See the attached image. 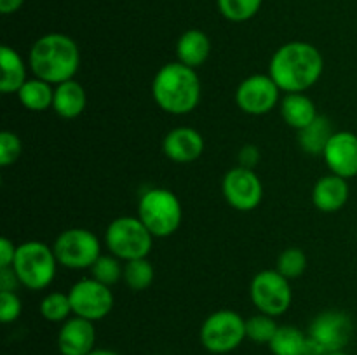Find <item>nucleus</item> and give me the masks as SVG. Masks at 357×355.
<instances>
[{
    "label": "nucleus",
    "instance_id": "1",
    "mask_svg": "<svg viewBox=\"0 0 357 355\" xmlns=\"http://www.w3.org/2000/svg\"><path fill=\"white\" fill-rule=\"evenodd\" d=\"M324 59L319 49L307 42H288L274 52L268 65L272 77L282 93H305L321 79Z\"/></svg>",
    "mask_w": 357,
    "mask_h": 355
},
{
    "label": "nucleus",
    "instance_id": "2",
    "mask_svg": "<svg viewBox=\"0 0 357 355\" xmlns=\"http://www.w3.org/2000/svg\"><path fill=\"white\" fill-rule=\"evenodd\" d=\"M152 96L166 113H190L201 101V82L197 73L180 61L167 63L153 77Z\"/></svg>",
    "mask_w": 357,
    "mask_h": 355
},
{
    "label": "nucleus",
    "instance_id": "3",
    "mask_svg": "<svg viewBox=\"0 0 357 355\" xmlns=\"http://www.w3.org/2000/svg\"><path fill=\"white\" fill-rule=\"evenodd\" d=\"M80 65V52L75 40L65 33H47L35 40L30 51V68L35 77L58 84L72 80Z\"/></svg>",
    "mask_w": 357,
    "mask_h": 355
},
{
    "label": "nucleus",
    "instance_id": "4",
    "mask_svg": "<svg viewBox=\"0 0 357 355\" xmlns=\"http://www.w3.org/2000/svg\"><path fill=\"white\" fill-rule=\"evenodd\" d=\"M138 218L153 237H169L180 228L183 209L180 198L167 188H150L142 195Z\"/></svg>",
    "mask_w": 357,
    "mask_h": 355
},
{
    "label": "nucleus",
    "instance_id": "5",
    "mask_svg": "<svg viewBox=\"0 0 357 355\" xmlns=\"http://www.w3.org/2000/svg\"><path fill=\"white\" fill-rule=\"evenodd\" d=\"M56 265L58 260L52 247L38 240H28L17 246L13 268L21 285L31 291H40L54 281Z\"/></svg>",
    "mask_w": 357,
    "mask_h": 355
},
{
    "label": "nucleus",
    "instance_id": "6",
    "mask_svg": "<svg viewBox=\"0 0 357 355\" xmlns=\"http://www.w3.org/2000/svg\"><path fill=\"white\" fill-rule=\"evenodd\" d=\"M153 239L155 237L149 232L142 219L132 216H121L114 219L105 232V244L108 251L121 261L149 256Z\"/></svg>",
    "mask_w": 357,
    "mask_h": 355
},
{
    "label": "nucleus",
    "instance_id": "7",
    "mask_svg": "<svg viewBox=\"0 0 357 355\" xmlns=\"http://www.w3.org/2000/svg\"><path fill=\"white\" fill-rule=\"evenodd\" d=\"M246 340V320L234 310H218L202 322L201 343L216 355L230 354Z\"/></svg>",
    "mask_w": 357,
    "mask_h": 355
},
{
    "label": "nucleus",
    "instance_id": "8",
    "mask_svg": "<svg viewBox=\"0 0 357 355\" xmlns=\"http://www.w3.org/2000/svg\"><path fill=\"white\" fill-rule=\"evenodd\" d=\"M52 251L59 265L72 270L91 268L101 256L98 237L86 228H68L56 237Z\"/></svg>",
    "mask_w": 357,
    "mask_h": 355
},
{
    "label": "nucleus",
    "instance_id": "9",
    "mask_svg": "<svg viewBox=\"0 0 357 355\" xmlns=\"http://www.w3.org/2000/svg\"><path fill=\"white\" fill-rule=\"evenodd\" d=\"M250 296L258 312L271 317H279L288 312L293 301L289 281L278 270L258 271L250 284Z\"/></svg>",
    "mask_w": 357,
    "mask_h": 355
},
{
    "label": "nucleus",
    "instance_id": "10",
    "mask_svg": "<svg viewBox=\"0 0 357 355\" xmlns=\"http://www.w3.org/2000/svg\"><path fill=\"white\" fill-rule=\"evenodd\" d=\"M73 315L96 322L105 319L114 308V292L108 285L96 278H82L75 282L68 291Z\"/></svg>",
    "mask_w": 357,
    "mask_h": 355
},
{
    "label": "nucleus",
    "instance_id": "11",
    "mask_svg": "<svg viewBox=\"0 0 357 355\" xmlns=\"http://www.w3.org/2000/svg\"><path fill=\"white\" fill-rule=\"evenodd\" d=\"M222 191L230 207L237 211H253L260 205L264 198V184L253 169L234 167L225 174L222 183Z\"/></svg>",
    "mask_w": 357,
    "mask_h": 355
},
{
    "label": "nucleus",
    "instance_id": "12",
    "mask_svg": "<svg viewBox=\"0 0 357 355\" xmlns=\"http://www.w3.org/2000/svg\"><path fill=\"white\" fill-rule=\"evenodd\" d=\"M352 333H354V324L349 313L340 310H326L316 315L307 334L326 354V352L345 350L349 341L352 340Z\"/></svg>",
    "mask_w": 357,
    "mask_h": 355
},
{
    "label": "nucleus",
    "instance_id": "13",
    "mask_svg": "<svg viewBox=\"0 0 357 355\" xmlns=\"http://www.w3.org/2000/svg\"><path fill=\"white\" fill-rule=\"evenodd\" d=\"M279 93L281 89L271 75L257 73V75L246 77L239 84L236 90V103L244 113L265 115L278 106Z\"/></svg>",
    "mask_w": 357,
    "mask_h": 355
},
{
    "label": "nucleus",
    "instance_id": "14",
    "mask_svg": "<svg viewBox=\"0 0 357 355\" xmlns=\"http://www.w3.org/2000/svg\"><path fill=\"white\" fill-rule=\"evenodd\" d=\"M323 159L337 176L351 180L357 176V136L351 131H338L328 141Z\"/></svg>",
    "mask_w": 357,
    "mask_h": 355
},
{
    "label": "nucleus",
    "instance_id": "15",
    "mask_svg": "<svg viewBox=\"0 0 357 355\" xmlns=\"http://www.w3.org/2000/svg\"><path fill=\"white\" fill-rule=\"evenodd\" d=\"M96 345L94 322L82 317H70L58 333V348L61 355H89Z\"/></svg>",
    "mask_w": 357,
    "mask_h": 355
},
{
    "label": "nucleus",
    "instance_id": "16",
    "mask_svg": "<svg viewBox=\"0 0 357 355\" xmlns=\"http://www.w3.org/2000/svg\"><path fill=\"white\" fill-rule=\"evenodd\" d=\"M162 152L173 162L190 164L204 152V139L195 129L176 127L164 136Z\"/></svg>",
    "mask_w": 357,
    "mask_h": 355
},
{
    "label": "nucleus",
    "instance_id": "17",
    "mask_svg": "<svg viewBox=\"0 0 357 355\" xmlns=\"http://www.w3.org/2000/svg\"><path fill=\"white\" fill-rule=\"evenodd\" d=\"M349 195H351V190H349L347 180L331 173L314 184L312 202L319 211L337 212L347 204Z\"/></svg>",
    "mask_w": 357,
    "mask_h": 355
},
{
    "label": "nucleus",
    "instance_id": "18",
    "mask_svg": "<svg viewBox=\"0 0 357 355\" xmlns=\"http://www.w3.org/2000/svg\"><path fill=\"white\" fill-rule=\"evenodd\" d=\"M87 96L86 89L77 80H66L54 87V101L52 110L61 118H77L86 110Z\"/></svg>",
    "mask_w": 357,
    "mask_h": 355
},
{
    "label": "nucleus",
    "instance_id": "19",
    "mask_svg": "<svg viewBox=\"0 0 357 355\" xmlns=\"http://www.w3.org/2000/svg\"><path fill=\"white\" fill-rule=\"evenodd\" d=\"M211 52V40L202 30H187L176 42V58L190 68L202 66Z\"/></svg>",
    "mask_w": 357,
    "mask_h": 355
},
{
    "label": "nucleus",
    "instance_id": "20",
    "mask_svg": "<svg viewBox=\"0 0 357 355\" xmlns=\"http://www.w3.org/2000/svg\"><path fill=\"white\" fill-rule=\"evenodd\" d=\"M281 115L289 127L302 131L317 117L314 101L303 93H289L281 100Z\"/></svg>",
    "mask_w": 357,
    "mask_h": 355
},
{
    "label": "nucleus",
    "instance_id": "21",
    "mask_svg": "<svg viewBox=\"0 0 357 355\" xmlns=\"http://www.w3.org/2000/svg\"><path fill=\"white\" fill-rule=\"evenodd\" d=\"M0 66H2V79H0V90L6 94L17 93L26 82V66L20 52L14 51L9 45L0 47Z\"/></svg>",
    "mask_w": 357,
    "mask_h": 355
},
{
    "label": "nucleus",
    "instance_id": "22",
    "mask_svg": "<svg viewBox=\"0 0 357 355\" xmlns=\"http://www.w3.org/2000/svg\"><path fill=\"white\" fill-rule=\"evenodd\" d=\"M16 94L20 103L30 111L49 110V108H52V101H54L52 84L37 79V77L28 79Z\"/></svg>",
    "mask_w": 357,
    "mask_h": 355
},
{
    "label": "nucleus",
    "instance_id": "23",
    "mask_svg": "<svg viewBox=\"0 0 357 355\" xmlns=\"http://www.w3.org/2000/svg\"><path fill=\"white\" fill-rule=\"evenodd\" d=\"M331 136H333V127L330 118L317 115L312 124L298 131L300 148L309 155H323Z\"/></svg>",
    "mask_w": 357,
    "mask_h": 355
},
{
    "label": "nucleus",
    "instance_id": "24",
    "mask_svg": "<svg viewBox=\"0 0 357 355\" xmlns=\"http://www.w3.org/2000/svg\"><path fill=\"white\" fill-rule=\"evenodd\" d=\"M274 355H307L309 334L293 326H279L278 333L268 343Z\"/></svg>",
    "mask_w": 357,
    "mask_h": 355
},
{
    "label": "nucleus",
    "instance_id": "25",
    "mask_svg": "<svg viewBox=\"0 0 357 355\" xmlns=\"http://www.w3.org/2000/svg\"><path fill=\"white\" fill-rule=\"evenodd\" d=\"M153 277H155V270H153V265L146 258L126 261L122 278H124L128 287L132 289V291H145V289H149L152 285Z\"/></svg>",
    "mask_w": 357,
    "mask_h": 355
},
{
    "label": "nucleus",
    "instance_id": "26",
    "mask_svg": "<svg viewBox=\"0 0 357 355\" xmlns=\"http://www.w3.org/2000/svg\"><path fill=\"white\" fill-rule=\"evenodd\" d=\"M72 312V303H70L68 294L65 292H49L44 296L40 303V315L47 322H65L70 319Z\"/></svg>",
    "mask_w": 357,
    "mask_h": 355
},
{
    "label": "nucleus",
    "instance_id": "27",
    "mask_svg": "<svg viewBox=\"0 0 357 355\" xmlns=\"http://www.w3.org/2000/svg\"><path fill=\"white\" fill-rule=\"evenodd\" d=\"M264 0H216L218 10L225 19L243 23L257 16Z\"/></svg>",
    "mask_w": 357,
    "mask_h": 355
},
{
    "label": "nucleus",
    "instance_id": "28",
    "mask_svg": "<svg viewBox=\"0 0 357 355\" xmlns=\"http://www.w3.org/2000/svg\"><path fill=\"white\" fill-rule=\"evenodd\" d=\"M275 270L286 277L288 281H295V278L302 277L303 271L307 270V254L298 247H289L284 249L278 258L275 263Z\"/></svg>",
    "mask_w": 357,
    "mask_h": 355
},
{
    "label": "nucleus",
    "instance_id": "29",
    "mask_svg": "<svg viewBox=\"0 0 357 355\" xmlns=\"http://www.w3.org/2000/svg\"><path fill=\"white\" fill-rule=\"evenodd\" d=\"M91 275L98 282L110 287L121 281L122 275H124V267L121 265V260L115 258L114 254H101L91 267Z\"/></svg>",
    "mask_w": 357,
    "mask_h": 355
},
{
    "label": "nucleus",
    "instance_id": "30",
    "mask_svg": "<svg viewBox=\"0 0 357 355\" xmlns=\"http://www.w3.org/2000/svg\"><path fill=\"white\" fill-rule=\"evenodd\" d=\"M278 329L279 326L274 317L265 315V313H257L246 320V338L255 343L268 345L278 333Z\"/></svg>",
    "mask_w": 357,
    "mask_h": 355
},
{
    "label": "nucleus",
    "instance_id": "31",
    "mask_svg": "<svg viewBox=\"0 0 357 355\" xmlns=\"http://www.w3.org/2000/svg\"><path fill=\"white\" fill-rule=\"evenodd\" d=\"M21 139L17 138L16 132L2 131L0 132V166L7 167L16 162L21 155Z\"/></svg>",
    "mask_w": 357,
    "mask_h": 355
},
{
    "label": "nucleus",
    "instance_id": "32",
    "mask_svg": "<svg viewBox=\"0 0 357 355\" xmlns=\"http://www.w3.org/2000/svg\"><path fill=\"white\" fill-rule=\"evenodd\" d=\"M21 299L16 292L0 291V320L2 324L16 322L21 315Z\"/></svg>",
    "mask_w": 357,
    "mask_h": 355
},
{
    "label": "nucleus",
    "instance_id": "33",
    "mask_svg": "<svg viewBox=\"0 0 357 355\" xmlns=\"http://www.w3.org/2000/svg\"><path fill=\"white\" fill-rule=\"evenodd\" d=\"M241 167H246V169H255L257 164L260 162V150L255 145H244L239 150V155H237Z\"/></svg>",
    "mask_w": 357,
    "mask_h": 355
},
{
    "label": "nucleus",
    "instance_id": "34",
    "mask_svg": "<svg viewBox=\"0 0 357 355\" xmlns=\"http://www.w3.org/2000/svg\"><path fill=\"white\" fill-rule=\"evenodd\" d=\"M20 285L21 282L13 267L0 268V291L16 292V289L20 287Z\"/></svg>",
    "mask_w": 357,
    "mask_h": 355
},
{
    "label": "nucleus",
    "instance_id": "35",
    "mask_svg": "<svg viewBox=\"0 0 357 355\" xmlns=\"http://www.w3.org/2000/svg\"><path fill=\"white\" fill-rule=\"evenodd\" d=\"M16 249L17 246H14V242H10L6 237L0 240V268L13 267L14 258H16Z\"/></svg>",
    "mask_w": 357,
    "mask_h": 355
},
{
    "label": "nucleus",
    "instance_id": "36",
    "mask_svg": "<svg viewBox=\"0 0 357 355\" xmlns=\"http://www.w3.org/2000/svg\"><path fill=\"white\" fill-rule=\"evenodd\" d=\"M24 0H0V13L2 14H13L23 6Z\"/></svg>",
    "mask_w": 357,
    "mask_h": 355
},
{
    "label": "nucleus",
    "instance_id": "37",
    "mask_svg": "<svg viewBox=\"0 0 357 355\" xmlns=\"http://www.w3.org/2000/svg\"><path fill=\"white\" fill-rule=\"evenodd\" d=\"M89 355H121L114 350H108V348H94Z\"/></svg>",
    "mask_w": 357,
    "mask_h": 355
},
{
    "label": "nucleus",
    "instance_id": "38",
    "mask_svg": "<svg viewBox=\"0 0 357 355\" xmlns=\"http://www.w3.org/2000/svg\"><path fill=\"white\" fill-rule=\"evenodd\" d=\"M324 355H349V354H347V352H344V350H337V352H326Z\"/></svg>",
    "mask_w": 357,
    "mask_h": 355
}]
</instances>
